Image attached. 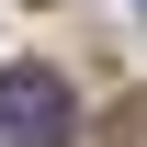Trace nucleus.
<instances>
[{"mask_svg":"<svg viewBox=\"0 0 147 147\" xmlns=\"http://www.w3.org/2000/svg\"><path fill=\"white\" fill-rule=\"evenodd\" d=\"M79 102L57 68H0V147H68Z\"/></svg>","mask_w":147,"mask_h":147,"instance_id":"obj_1","label":"nucleus"}]
</instances>
